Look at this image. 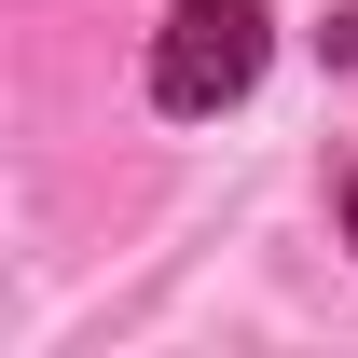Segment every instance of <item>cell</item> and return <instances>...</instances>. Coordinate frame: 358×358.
<instances>
[{
	"label": "cell",
	"mask_w": 358,
	"mask_h": 358,
	"mask_svg": "<svg viewBox=\"0 0 358 358\" xmlns=\"http://www.w3.org/2000/svg\"><path fill=\"white\" fill-rule=\"evenodd\" d=\"M345 234H358V179H345Z\"/></svg>",
	"instance_id": "7a4b0ae2"
},
{
	"label": "cell",
	"mask_w": 358,
	"mask_h": 358,
	"mask_svg": "<svg viewBox=\"0 0 358 358\" xmlns=\"http://www.w3.org/2000/svg\"><path fill=\"white\" fill-rule=\"evenodd\" d=\"M262 0H179L166 42H152V96H166L179 124H207V110H234V96L262 83Z\"/></svg>",
	"instance_id": "6da1fadb"
}]
</instances>
